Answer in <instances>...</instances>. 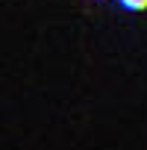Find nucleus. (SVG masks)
Masks as SVG:
<instances>
[{
	"instance_id": "f257e3e1",
	"label": "nucleus",
	"mask_w": 147,
	"mask_h": 150,
	"mask_svg": "<svg viewBox=\"0 0 147 150\" xmlns=\"http://www.w3.org/2000/svg\"><path fill=\"white\" fill-rule=\"evenodd\" d=\"M121 3H124L127 9H132V12H141V9H147V0H121Z\"/></svg>"
}]
</instances>
